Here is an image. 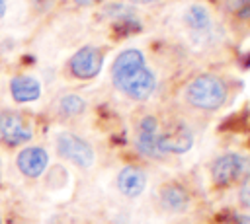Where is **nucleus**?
Returning a JSON list of instances; mask_svg holds the SVG:
<instances>
[{
  "label": "nucleus",
  "mask_w": 250,
  "mask_h": 224,
  "mask_svg": "<svg viewBox=\"0 0 250 224\" xmlns=\"http://www.w3.org/2000/svg\"><path fill=\"white\" fill-rule=\"evenodd\" d=\"M111 80L119 92L135 101L148 99L156 88V76L139 49H125L117 55L111 66Z\"/></svg>",
  "instance_id": "nucleus-1"
},
{
  "label": "nucleus",
  "mask_w": 250,
  "mask_h": 224,
  "mask_svg": "<svg viewBox=\"0 0 250 224\" xmlns=\"http://www.w3.org/2000/svg\"><path fill=\"white\" fill-rule=\"evenodd\" d=\"M186 99L197 109H219L227 101V86L213 74H199L186 88Z\"/></svg>",
  "instance_id": "nucleus-2"
},
{
  "label": "nucleus",
  "mask_w": 250,
  "mask_h": 224,
  "mask_svg": "<svg viewBox=\"0 0 250 224\" xmlns=\"http://www.w3.org/2000/svg\"><path fill=\"white\" fill-rule=\"evenodd\" d=\"M246 168H248V160L244 156L234 154V152H229V154L219 156L213 162L211 175H213L215 185L227 187V185L234 183L236 179H240V175L246 171Z\"/></svg>",
  "instance_id": "nucleus-3"
},
{
  "label": "nucleus",
  "mask_w": 250,
  "mask_h": 224,
  "mask_svg": "<svg viewBox=\"0 0 250 224\" xmlns=\"http://www.w3.org/2000/svg\"><path fill=\"white\" fill-rule=\"evenodd\" d=\"M57 150H59V154L62 158L70 160L72 164H76L80 168H90L94 164L92 146L86 140H82L80 136H76V134H68V132L61 134L59 140H57Z\"/></svg>",
  "instance_id": "nucleus-4"
},
{
  "label": "nucleus",
  "mask_w": 250,
  "mask_h": 224,
  "mask_svg": "<svg viewBox=\"0 0 250 224\" xmlns=\"http://www.w3.org/2000/svg\"><path fill=\"white\" fill-rule=\"evenodd\" d=\"M102 64H104V55L98 47H92V45H86L82 49H78L72 58H70V72L76 76V78H82V80H88V78H94L100 74L102 70Z\"/></svg>",
  "instance_id": "nucleus-5"
},
{
  "label": "nucleus",
  "mask_w": 250,
  "mask_h": 224,
  "mask_svg": "<svg viewBox=\"0 0 250 224\" xmlns=\"http://www.w3.org/2000/svg\"><path fill=\"white\" fill-rule=\"evenodd\" d=\"M31 138V129L25 119L12 111H0V142L16 146Z\"/></svg>",
  "instance_id": "nucleus-6"
},
{
  "label": "nucleus",
  "mask_w": 250,
  "mask_h": 224,
  "mask_svg": "<svg viewBox=\"0 0 250 224\" xmlns=\"http://www.w3.org/2000/svg\"><path fill=\"white\" fill-rule=\"evenodd\" d=\"M158 152L160 156L164 154H184L193 146V134L186 125H176L174 129L166 131L164 134L158 132V140H156Z\"/></svg>",
  "instance_id": "nucleus-7"
},
{
  "label": "nucleus",
  "mask_w": 250,
  "mask_h": 224,
  "mask_svg": "<svg viewBox=\"0 0 250 224\" xmlns=\"http://www.w3.org/2000/svg\"><path fill=\"white\" fill-rule=\"evenodd\" d=\"M158 140V121L150 115L143 117L139 123V134H137V150L148 158H162L156 146Z\"/></svg>",
  "instance_id": "nucleus-8"
},
{
  "label": "nucleus",
  "mask_w": 250,
  "mask_h": 224,
  "mask_svg": "<svg viewBox=\"0 0 250 224\" xmlns=\"http://www.w3.org/2000/svg\"><path fill=\"white\" fill-rule=\"evenodd\" d=\"M49 164V156L43 148L39 146H29V148H23L20 154H18V168L23 175L27 177H39L45 168Z\"/></svg>",
  "instance_id": "nucleus-9"
},
{
  "label": "nucleus",
  "mask_w": 250,
  "mask_h": 224,
  "mask_svg": "<svg viewBox=\"0 0 250 224\" xmlns=\"http://www.w3.org/2000/svg\"><path fill=\"white\" fill-rule=\"evenodd\" d=\"M146 187V175L143 169L135 168V166H125L119 173H117V189L125 195V197H139Z\"/></svg>",
  "instance_id": "nucleus-10"
},
{
  "label": "nucleus",
  "mask_w": 250,
  "mask_h": 224,
  "mask_svg": "<svg viewBox=\"0 0 250 224\" xmlns=\"http://www.w3.org/2000/svg\"><path fill=\"white\" fill-rule=\"evenodd\" d=\"M184 19H186L189 31H191L195 37L203 39V37H207V35L211 33L213 19H211L209 10H207L203 4H191V6L186 10Z\"/></svg>",
  "instance_id": "nucleus-11"
},
{
  "label": "nucleus",
  "mask_w": 250,
  "mask_h": 224,
  "mask_svg": "<svg viewBox=\"0 0 250 224\" xmlns=\"http://www.w3.org/2000/svg\"><path fill=\"white\" fill-rule=\"evenodd\" d=\"M10 92L16 101L27 103V101H35L41 95V84L33 76H16L10 82Z\"/></svg>",
  "instance_id": "nucleus-12"
},
{
  "label": "nucleus",
  "mask_w": 250,
  "mask_h": 224,
  "mask_svg": "<svg viewBox=\"0 0 250 224\" xmlns=\"http://www.w3.org/2000/svg\"><path fill=\"white\" fill-rule=\"evenodd\" d=\"M160 205L168 212H184L189 205V195L180 185H164L160 189Z\"/></svg>",
  "instance_id": "nucleus-13"
},
{
  "label": "nucleus",
  "mask_w": 250,
  "mask_h": 224,
  "mask_svg": "<svg viewBox=\"0 0 250 224\" xmlns=\"http://www.w3.org/2000/svg\"><path fill=\"white\" fill-rule=\"evenodd\" d=\"M59 107H61V113H62V115L74 117V115H80V113L86 109V101H84L80 95H76V93H68V95L61 97Z\"/></svg>",
  "instance_id": "nucleus-14"
},
{
  "label": "nucleus",
  "mask_w": 250,
  "mask_h": 224,
  "mask_svg": "<svg viewBox=\"0 0 250 224\" xmlns=\"http://www.w3.org/2000/svg\"><path fill=\"white\" fill-rule=\"evenodd\" d=\"M137 31H141V23L135 19V18H127V19H119L115 25H113V33L117 35V37H127V35H131V33H137Z\"/></svg>",
  "instance_id": "nucleus-15"
},
{
  "label": "nucleus",
  "mask_w": 250,
  "mask_h": 224,
  "mask_svg": "<svg viewBox=\"0 0 250 224\" xmlns=\"http://www.w3.org/2000/svg\"><path fill=\"white\" fill-rule=\"evenodd\" d=\"M238 197H240V203H242V206L250 208V175L244 179V183H242V187H240V193H238Z\"/></svg>",
  "instance_id": "nucleus-16"
},
{
  "label": "nucleus",
  "mask_w": 250,
  "mask_h": 224,
  "mask_svg": "<svg viewBox=\"0 0 250 224\" xmlns=\"http://www.w3.org/2000/svg\"><path fill=\"white\" fill-rule=\"evenodd\" d=\"M236 16H238L240 19H246V21H250V2H248V4H244L242 8H238Z\"/></svg>",
  "instance_id": "nucleus-17"
},
{
  "label": "nucleus",
  "mask_w": 250,
  "mask_h": 224,
  "mask_svg": "<svg viewBox=\"0 0 250 224\" xmlns=\"http://www.w3.org/2000/svg\"><path fill=\"white\" fill-rule=\"evenodd\" d=\"M248 2H250V0H230L229 4H230V8H236V10H238V8H242L244 4H248Z\"/></svg>",
  "instance_id": "nucleus-18"
},
{
  "label": "nucleus",
  "mask_w": 250,
  "mask_h": 224,
  "mask_svg": "<svg viewBox=\"0 0 250 224\" xmlns=\"http://www.w3.org/2000/svg\"><path fill=\"white\" fill-rule=\"evenodd\" d=\"M230 224H250V216H236Z\"/></svg>",
  "instance_id": "nucleus-19"
},
{
  "label": "nucleus",
  "mask_w": 250,
  "mask_h": 224,
  "mask_svg": "<svg viewBox=\"0 0 250 224\" xmlns=\"http://www.w3.org/2000/svg\"><path fill=\"white\" fill-rule=\"evenodd\" d=\"M6 14V0H0V18Z\"/></svg>",
  "instance_id": "nucleus-20"
},
{
  "label": "nucleus",
  "mask_w": 250,
  "mask_h": 224,
  "mask_svg": "<svg viewBox=\"0 0 250 224\" xmlns=\"http://www.w3.org/2000/svg\"><path fill=\"white\" fill-rule=\"evenodd\" d=\"M131 2H135V4H152L156 0H131Z\"/></svg>",
  "instance_id": "nucleus-21"
},
{
  "label": "nucleus",
  "mask_w": 250,
  "mask_h": 224,
  "mask_svg": "<svg viewBox=\"0 0 250 224\" xmlns=\"http://www.w3.org/2000/svg\"><path fill=\"white\" fill-rule=\"evenodd\" d=\"M74 2H78V4H94L98 0H74Z\"/></svg>",
  "instance_id": "nucleus-22"
},
{
  "label": "nucleus",
  "mask_w": 250,
  "mask_h": 224,
  "mask_svg": "<svg viewBox=\"0 0 250 224\" xmlns=\"http://www.w3.org/2000/svg\"><path fill=\"white\" fill-rule=\"evenodd\" d=\"M0 224H2V220H0Z\"/></svg>",
  "instance_id": "nucleus-23"
}]
</instances>
